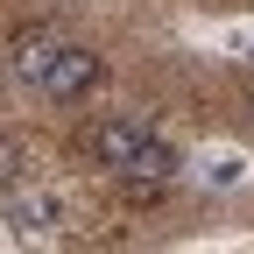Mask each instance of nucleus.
I'll use <instances>...</instances> for the list:
<instances>
[{
	"label": "nucleus",
	"mask_w": 254,
	"mask_h": 254,
	"mask_svg": "<svg viewBox=\"0 0 254 254\" xmlns=\"http://www.w3.org/2000/svg\"><path fill=\"white\" fill-rule=\"evenodd\" d=\"M148 148H155V127H148L141 113H113V120H99V127L85 134V155H92L99 170H120V177H134V163H141Z\"/></svg>",
	"instance_id": "nucleus-1"
},
{
	"label": "nucleus",
	"mask_w": 254,
	"mask_h": 254,
	"mask_svg": "<svg viewBox=\"0 0 254 254\" xmlns=\"http://www.w3.org/2000/svg\"><path fill=\"white\" fill-rule=\"evenodd\" d=\"M92 85H99V57H92L85 43H64L57 64H50V78H43L36 92H43V99H57V106H71V99H85Z\"/></svg>",
	"instance_id": "nucleus-2"
},
{
	"label": "nucleus",
	"mask_w": 254,
	"mask_h": 254,
	"mask_svg": "<svg viewBox=\"0 0 254 254\" xmlns=\"http://www.w3.org/2000/svg\"><path fill=\"white\" fill-rule=\"evenodd\" d=\"M0 198H7V219H14V226L21 233H57L64 226V205H57V190H43V184H7V190H0Z\"/></svg>",
	"instance_id": "nucleus-3"
},
{
	"label": "nucleus",
	"mask_w": 254,
	"mask_h": 254,
	"mask_svg": "<svg viewBox=\"0 0 254 254\" xmlns=\"http://www.w3.org/2000/svg\"><path fill=\"white\" fill-rule=\"evenodd\" d=\"M57 50H64L57 36H43V28H28V36L14 43V78H21V85H43V78H50V64H57Z\"/></svg>",
	"instance_id": "nucleus-4"
},
{
	"label": "nucleus",
	"mask_w": 254,
	"mask_h": 254,
	"mask_svg": "<svg viewBox=\"0 0 254 254\" xmlns=\"http://www.w3.org/2000/svg\"><path fill=\"white\" fill-rule=\"evenodd\" d=\"M21 177V148H14V134H7V127H0V190H7Z\"/></svg>",
	"instance_id": "nucleus-5"
},
{
	"label": "nucleus",
	"mask_w": 254,
	"mask_h": 254,
	"mask_svg": "<svg viewBox=\"0 0 254 254\" xmlns=\"http://www.w3.org/2000/svg\"><path fill=\"white\" fill-rule=\"evenodd\" d=\"M247 127H254V92H247Z\"/></svg>",
	"instance_id": "nucleus-6"
}]
</instances>
